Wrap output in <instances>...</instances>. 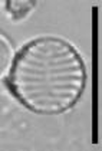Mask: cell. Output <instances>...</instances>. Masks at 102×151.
<instances>
[{
	"instance_id": "cell-1",
	"label": "cell",
	"mask_w": 102,
	"mask_h": 151,
	"mask_svg": "<svg viewBox=\"0 0 102 151\" xmlns=\"http://www.w3.org/2000/svg\"><path fill=\"white\" fill-rule=\"evenodd\" d=\"M37 98H53V99H75V92L70 91H36V92L26 93V99H37Z\"/></svg>"
},
{
	"instance_id": "cell-2",
	"label": "cell",
	"mask_w": 102,
	"mask_h": 151,
	"mask_svg": "<svg viewBox=\"0 0 102 151\" xmlns=\"http://www.w3.org/2000/svg\"><path fill=\"white\" fill-rule=\"evenodd\" d=\"M63 105V99H52V98H46V99H42V98H37V99H33V106H37V108H46V106H62Z\"/></svg>"
}]
</instances>
